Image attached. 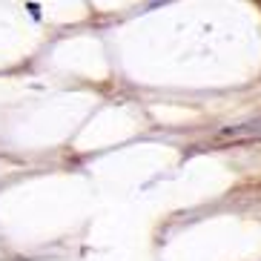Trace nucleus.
I'll use <instances>...</instances> for the list:
<instances>
[{"instance_id": "f257e3e1", "label": "nucleus", "mask_w": 261, "mask_h": 261, "mask_svg": "<svg viewBox=\"0 0 261 261\" xmlns=\"http://www.w3.org/2000/svg\"><path fill=\"white\" fill-rule=\"evenodd\" d=\"M221 141H261V118L236 123V126H227V129L221 132Z\"/></svg>"}]
</instances>
